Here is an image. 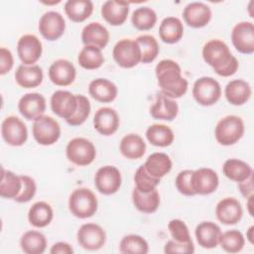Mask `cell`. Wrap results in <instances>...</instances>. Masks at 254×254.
<instances>
[{
  "label": "cell",
  "instance_id": "d4e9b609",
  "mask_svg": "<svg viewBox=\"0 0 254 254\" xmlns=\"http://www.w3.org/2000/svg\"><path fill=\"white\" fill-rule=\"evenodd\" d=\"M179 113L178 103L166 95L160 93L156 97L155 103L150 108V114L154 119L174 120Z\"/></svg>",
  "mask_w": 254,
  "mask_h": 254
},
{
  "label": "cell",
  "instance_id": "2e32d148",
  "mask_svg": "<svg viewBox=\"0 0 254 254\" xmlns=\"http://www.w3.org/2000/svg\"><path fill=\"white\" fill-rule=\"evenodd\" d=\"M18 109L24 118L36 120L46 111V98L38 92L26 93L20 98Z\"/></svg>",
  "mask_w": 254,
  "mask_h": 254
},
{
  "label": "cell",
  "instance_id": "cb8c5ba5",
  "mask_svg": "<svg viewBox=\"0 0 254 254\" xmlns=\"http://www.w3.org/2000/svg\"><path fill=\"white\" fill-rule=\"evenodd\" d=\"M221 233L220 227L211 221H203L199 223L194 230L198 245L205 249L215 248L219 243Z\"/></svg>",
  "mask_w": 254,
  "mask_h": 254
},
{
  "label": "cell",
  "instance_id": "681fc988",
  "mask_svg": "<svg viewBox=\"0 0 254 254\" xmlns=\"http://www.w3.org/2000/svg\"><path fill=\"white\" fill-rule=\"evenodd\" d=\"M165 253H181V254H191L194 252V246L191 241L189 242H178L174 239L169 240L165 247Z\"/></svg>",
  "mask_w": 254,
  "mask_h": 254
},
{
  "label": "cell",
  "instance_id": "4dcf8cb0",
  "mask_svg": "<svg viewBox=\"0 0 254 254\" xmlns=\"http://www.w3.org/2000/svg\"><path fill=\"white\" fill-rule=\"evenodd\" d=\"M132 201L139 211L153 213L160 205V194L157 190H153L149 192H142L134 188L132 191Z\"/></svg>",
  "mask_w": 254,
  "mask_h": 254
},
{
  "label": "cell",
  "instance_id": "f1b7e54d",
  "mask_svg": "<svg viewBox=\"0 0 254 254\" xmlns=\"http://www.w3.org/2000/svg\"><path fill=\"white\" fill-rule=\"evenodd\" d=\"M119 149L125 158L129 160H137L144 156L146 152V143L138 134L130 133L121 139Z\"/></svg>",
  "mask_w": 254,
  "mask_h": 254
},
{
  "label": "cell",
  "instance_id": "ee69618b",
  "mask_svg": "<svg viewBox=\"0 0 254 254\" xmlns=\"http://www.w3.org/2000/svg\"><path fill=\"white\" fill-rule=\"evenodd\" d=\"M134 181L136 185V189L142 192H149L153 190H156L157 186L160 184V179L153 177L150 175L144 165L140 166L134 176Z\"/></svg>",
  "mask_w": 254,
  "mask_h": 254
},
{
  "label": "cell",
  "instance_id": "ab89813d",
  "mask_svg": "<svg viewBox=\"0 0 254 254\" xmlns=\"http://www.w3.org/2000/svg\"><path fill=\"white\" fill-rule=\"evenodd\" d=\"M131 22L137 30L148 31L155 26L157 14L150 7H139L132 13Z\"/></svg>",
  "mask_w": 254,
  "mask_h": 254
},
{
  "label": "cell",
  "instance_id": "7dc6e473",
  "mask_svg": "<svg viewBox=\"0 0 254 254\" xmlns=\"http://www.w3.org/2000/svg\"><path fill=\"white\" fill-rule=\"evenodd\" d=\"M22 179V190L20 193L14 198L16 202L23 203L30 201L36 194L37 191V185L33 178L29 176H21Z\"/></svg>",
  "mask_w": 254,
  "mask_h": 254
},
{
  "label": "cell",
  "instance_id": "11a10c76",
  "mask_svg": "<svg viewBox=\"0 0 254 254\" xmlns=\"http://www.w3.org/2000/svg\"><path fill=\"white\" fill-rule=\"evenodd\" d=\"M253 198H254V194L250 195L247 197V208H248V212L251 216H253V211H252V205H253Z\"/></svg>",
  "mask_w": 254,
  "mask_h": 254
},
{
  "label": "cell",
  "instance_id": "6da1fadb",
  "mask_svg": "<svg viewBox=\"0 0 254 254\" xmlns=\"http://www.w3.org/2000/svg\"><path fill=\"white\" fill-rule=\"evenodd\" d=\"M155 72L162 94L172 99L186 94L189 83L182 76V68L178 63L172 60H162L156 65Z\"/></svg>",
  "mask_w": 254,
  "mask_h": 254
},
{
  "label": "cell",
  "instance_id": "7bdbcfd3",
  "mask_svg": "<svg viewBox=\"0 0 254 254\" xmlns=\"http://www.w3.org/2000/svg\"><path fill=\"white\" fill-rule=\"evenodd\" d=\"M218 244L228 253H237L243 249L245 239L240 231L232 229L221 233Z\"/></svg>",
  "mask_w": 254,
  "mask_h": 254
},
{
  "label": "cell",
  "instance_id": "7402d4cb",
  "mask_svg": "<svg viewBox=\"0 0 254 254\" xmlns=\"http://www.w3.org/2000/svg\"><path fill=\"white\" fill-rule=\"evenodd\" d=\"M129 14V3L126 1L108 0L101 7L103 19L112 26L122 25Z\"/></svg>",
  "mask_w": 254,
  "mask_h": 254
},
{
  "label": "cell",
  "instance_id": "5bb4252c",
  "mask_svg": "<svg viewBox=\"0 0 254 254\" xmlns=\"http://www.w3.org/2000/svg\"><path fill=\"white\" fill-rule=\"evenodd\" d=\"M43 47L39 38L35 35H24L17 43V53L20 61L26 65H32L42 56Z\"/></svg>",
  "mask_w": 254,
  "mask_h": 254
},
{
  "label": "cell",
  "instance_id": "ffe728a7",
  "mask_svg": "<svg viewBox=\"0 0 254 254\" xmlns=\"http://www.w3.org/2000/svg\"><path fill=\"white\" fill-rule=\"evenodd\" d=\"M183 18L190 27L202 28L209 23L211 10L202 2H191L184 8Z\"/></svg>",
  "mask_w": 254,
  "mask_h": 254
},
{
  "label": "cell",
  "instance_id": "ac0fdd59",
  "mask_svg": "<svg viewBox=\"0 0 254 254\" xmlns=\"http://www.w3.org/2000/svg\"><path fill=\"white\" fill-rule=\"evenodd\" d=\"M191 182L195 193L205 195L216 190L219 179L212 169L200 168L193 171Z\"/></svg>",
  "mask_w": 254,
  "mask_h": 254
},
{
  "label": "cell",
  "instance_id": "ba28073f",
  "mask_svg": "<svg viewBox=\"0 0 254 254\" xmlns=\"http://www.w3.org/2000/svg\"><path fill=\"white\" fill-rule=\"evenodd\" d=\"M112 56L116 64L123 68H131L141 62L140 48L135 40L122 39L113 48Z\"/></svg>",
  "mask_w": 254,
  "mask_h": 254
},
{
  "label": "cell",
  "instance_id": "836d02e7",
  "mask_svg": "<svg viewBox=\"0 0 254 254\" xmlns=\"http://www.w3.org/2000/svg\"><path fill=\"white\" fill-rule=\"evenodd\" d=\"M54 217L52 206L46 201H37L29 209V222L38 228L46 227L51 223Z\"/></svg>",
  "mask_w": 254,
  "mask_h": 254
},
{
  "label": "cell",
  "instance_id": "5b68a950",
  "mask_svg": "<svg viewBox=\"0 0 254 254\" xmlns=\"http://www.w3.org/2000/svg\"><path fill=\"white\" fill-rule=\"evenodd\" d=\"M65 154L69 162L76 166L83 167L90 165L94 161L96 150L89 140L82 137H76L68 142Z\"/></svg>",
  "mask_w": 254,
  "mask_h": 254
},
{
  "label": "cell",
  "instance_id": "c3c4849f",
  "mask_svg": "<svg viewBox=\"0 0 254 254\" xmlns=\"http://www.w3.org/2000/svg\"><path fill=\"white\" fill-rule=\"evenodd\" d=\"M168 228L174 240L178 242H189L191 241L189 228L187 224L181 219H172L169 224Z\"/></svg>",
  "mask_w": 254,
  "mask_h": 254
},
{
  "label": "cell",
  "instance_id": "e0dca14e",
  "mask_svg": "<svg viewBox=\"0 0 254 254\" xmlns=\"http://www.w3.org/2000/svg\"><path fill=\"white\" fill-rule=\"evenodd\" d=\"M217 219L226 225H233L240 221L243 215L241 203L235 197L222 198L215 206Z\"/></svg>",
  "mask_w": 254,
  "mask_h": 254
},
{
  "label": "cell",
  "instance_id": "7c38bea8",
  "mask_svg": "<svg viewBox=\"0 0 254 254\" xmlns=\"http://www.w3.org/2000/svg\"><path fill=\"white\" fill-rule=\"evenodd\" d=\"M231 41L241 54L251 55L254 52V25L252 22H240L236 24L231 32Z\"/></svg>",
  "mask_w": 254,
  "mask_h": 254
},
{
  "label": "cell",
  "instance_id": "f6af8a7d",
  "mask_svg": "<svg viewBox=\"0 0 254 254\" xmlns=\"http://www.w3.org/2000/svg\"><path fill=\"white\" fill-rule=\"evenodd\" d=\"M77 107L74 114L66 121V123L70 126H79L83 124L90 114V102L88 98L82 94H76Z\"/></svg>",
  "mask_w": 254,
  "mask_h": 254
},
{
  "label": "cell",
  "instance_id": "277c9868",
  "mask_svg": "<svg viewBox=\"0 0 254 254\" xmlns=\"http://www.w3.org/2000/svg\"><path fill=\"white\" fill-rule=\"evenodd\" d=\"M97 198L95 194L86 188L75 189L69 195L68 208L75 217L88 218L97 210Z\"/></svg>",
  "mask_w": 254,
  "mask_h": 254
},
{
  "label": "cell",
  "instance_id": "60d3db41",
  "mask_svg": "<svg viewBox=\"0 0 254 254\" xmlns=\"http://www.w3.org/2000/svg\"><path fill=\"white\" fill-rule=\"evenodd\" d=\"M140 48L141 63L149 64L156 60L159 55V44L155 37L151 35H142L135 40Z\"/></svg>",
  "mask_w": 254,
  "mask_h": 254
},
{
  "label": "cell",
  "instance_id": "83f0119b",
  "mask_svg": "<svg viewBox=\"0 0 254 254\" xmlns=\"http://www.w3.org/2000/svg\"><path fill=\"white\" fill-rule=\"evenodd\" d=\"M43 78V70L37 64H21L15 72L16 82L24 88H34L39 86L42 83Z\"/></svg>",
  "mask_w": 254,
  "mask_h": 254
},
{
  "label": "cell",
  "instance_id": "484cf974",
  "mask_svg": "<svg viewBox=\"0 0 254 254\" xmlns=\"http://www.w3.org/2000/svg\"><path fill=\"white\" fill-rule=\"evenodd\" d=\"M224 94L226 100L230 104L239 106L243 105L249 100L252 94V90L249 83L245 80L233 79L226 84Z\"/></svg>",
  "mask_w": 254,
  "mask_h": 254
},
{
  "label": "cell",
  "instance_id": "603a6c76",
  "mask_svg": "<svg viewBox=\"0 0 254 254\" xmlns=\"http://www.w3.org/2000/svg\"><path fill=\"white\" fill-rule=\"evenodd\" d=\"M81 41L85 46H93L102 50L109 42V32L100 23L91 22L82 29Z\"/></svg>",
  "mask_w": 254,
  "mask_h": 254
},
{
  "label": "cell",
  "instance_id": "bcb514c9",
  "mask_svg": "<svg viewBox=\"0 0 254 254\" xmlns=\"http://www.w3.org/2000/svg\"><path fill=\"white\" fill-rule=\"evenodd\" d=\"M192 173L193 171L191 170H184L180 172L176 178V181H175L176 188L184 195L191 196L196 194L192 188V182H191Z\"/></svg>",
  "mask_w": 254,
  "mask_h": 254
},
{
  "label": "cell",
  "instance_id": "f5cc1de1",
  "mask_svg": "<svg viewBox=\"0 0 254 254\" xmlns=\"http://www.w3.org/2000/svg\"><path fill=\"white\" fill-rule=\"evenodd\" d=\"M50 253H52V254H72L73 249L66 242H57L52 246Z\"/></svg>",
  "mask_w": 254,
  "mask_h": 254
},
{
  "label": "cell",
  "instance_id": "e575fe53",
  "mask_svg": "<svg viewBox=\"0 0 254 254\" xmlns=\"http://www.w3.org/2000/svg\"><path fill=\"white\" fill-rule=\"evenodd\" d=\"M64 12L69 20L80 23L92 14L93 4L90 0H68L64 4Z\"/></svg>",
  "mask_w": 254,
  "mask_h": 254
},
{
  "label": "cell",
  "instance_id": "b9f144b4",
  "mask_svg": "<svg viewBox=\"0 0 254 254\" xmlns=\"http://www.w3.org/2000/svg\"><path fill=\"white\" fill-rule=\"evenodd\" d=\"M119 251L124 254H146L149 251V245L142 236L129 234L121 239Z\"/></svg>",
  "mask_w": 254,
  "mask_h": 254
},
{
  "label": "cell",
  "instance_id": "44dd1931",
  "mask_svg": "<svg viewBox=\"0 0 254 254\" xmlns=\"http://www.w3.org/2000/svg\"><path fill=\"white\" fill-rule=\"evenodd\" d=\"M119 123L120 121L117 112L110 107L99 108L93 117V126L95 130L103 136L114 134L119 127Z\"/></svg>",
  "mask_w": 254,
  "mask_h": 254
},
{
  "label": "cell",
  "instance_id": "db71d44e",
  "mask_svg": "<svg viewBox=\"0 0 254 254\" xmlns=\"http://www.w3.org/2000/svg\"><path fill=\"white\" fill-rule=\"evenodd\" d=\"M246 236H247L248 241H249L251 244H253V243H254V240H253V238H254V226H253V225L250 226L249 229L247 230Z\"/></svg>",
  "mask_w": 254,
  "mask_h": 254
},
{
  "label": "cell",
  "instance_id": "f35d334b",
  "mask_svg": "<svg viewBox=\"0 0 254 254\" xmlns=\"http://www.w3.org/2000/svg\"><path fill=\"white\" fill-rule=\"evenodd\" d=\"M78 64L85 69L99 68L104 63V57L100 49L93 46H84L77 58Z\"/></svg>",
  "mask_w": 254,
  "mask_h": 254
},
{
  "label": "cell",
  "instance_id": "d590c367",
  "mask_svg": "<svg viewBox=\"0 0 254 254\" xmlns=\"http://www.w3.org/2000/svg\"><path fill=\"white\" fill-rule=\"evenodd\" d=\"M20 246L26 254H42L47 248V239L42 232L29 230L22 235Z\"/></svg>",
  "mask_w": 254,
  "mask_h": 254
},
{
  "label": "cell",
  "instance_id": "8992f818",
  "mask_svg": "<svg viewBox=\"0 0 254 254\" xmlns=\"http://www.w3.org/2000/svg\"><path fill=\"white\" fill-rule=\"evenodd\" d=\"M220 95V84L210 76L199 77L193 83L192 96L199 105L211 106L219 100Z\"/></svg>",
  "mask_w": 254,
  "mask_h": 254
},
{
  "label": "cell",
  "instance_id": "8fae6325",
  "mask_svg": "<svg viewBox=\"0 0 254 254\" xmlns=\"http://www.w3.org/2000/svg\"><path fill=\"white\" fill-rule=\"evenodd\" d=\"M105 241V231L98 224L85 223L82 224L77 231V242L86 250H98L103 247Z\"/></svg>",
  "mask_w": 254,
  "mask_h": 254
},
{
  "label": "cell",
  "instance_id": "74e56055",
  "mask_svg": "<svg viewBox=\"0 0 254 254\" xmlns=\"http://www.w3.org/2000/svg\"><path fill=\"white\" fill-rule=\"evenodd\" d=\"M147 140L157 147H168L174 141L173 130L164 124H153L146 131Z\"/></svg>",
  "mask_w": 254,
  "mask_h": 254
},
{
  "label": "cell",
  "instance_id": "7a4b0ae2",
  "mask_svg": "<svg viewBox=\"0 0 254 254\" xmlns=\"http://www.w3.org/2000/svg\"><path fill=\"white\" fill-rule=\"evenodd\" d=\"M202 58L220 76H230L238 69L237 59L232 56L228 46L220 40L208 41L202 48Z\"/></svg>",
  "mask_w": 254,
  "mask_h": 254
},
{
  "label": "cell",
  "instance_id": "816d5d0a",
  "mask_svg": "<svg viewBox=\"0 0 254 254\" xmlns=\"http://www.w3.org/2000/svg\"><path fill=\"white\" fill-rule=\"evenodd\" d=\"M238 188H239V190L241 192V194L244 196V197H248L250 195L253 194V174L246 180L238 183Z\"/></svg>",
  "mask_w": 254,
  "mask_h": 254
},
{
  "label": "cell",
  "instance_id": "1f68e13d",
  "mask_svg": "<svg viewBox=\"0 0 254 254\" xmlns=\"http://www.w3.org/2000/svg\"><path fill=\"white\" fill-rule=\"evenodd\" d=\"M172 166L173 164L170 157L167 154L161 152L151 154L144 164L146 171L158 179L166 176L171 171Z\"/></svg>",
  "mask_w": 254,
  "mask_h": 254
},
{
  "label": "cell",
  "instance_id": "9c48e42d",
  "mask_svg": "<svg viewBox=\"0 0 254 254\" xmlns=\"http://www.w3.org/2000/svg\"><path fill=\"white\" fill-rule=\"evenodd\" d=\"M121 174L114 166H104L97 170L94 184L97 190L105 195L115 193L121 187Z\"/></svg>",
  "mask_w": 254,
  "mask_h": 254
},
{
  "label": "cell",
  "instance_id": "d6986e66",
  "mask_svg": "<svg viewBox=\"0 0 254 254\" xmlns=\"http://www.w3.org/2000/svg\"><path fill=\"white\" fill-rule=\"evenodd\" d=\"M76 75L74 65L67 60L60 59L55 61L49 68V77L51 81L59 86H67L71 84Z\"/></svg>",
  "mask_w": 254,
  "mask_h": 254
},
{
  "label": "cell",
  "instance_id": "d6a6232c",
  "mask_svg": "<svg viewBox=\"0 0 254 254\" xmlns=\"http://www.w3.org/2000/svg\"><path fill=\"white\" fill-rule=\"evenodd\" d=\"M222 172L227 179L236 183H240L248 179L253 174L250 165L239 159L226 160L223 164Z\"/></svg>",
  "mask_w": 254,
  "mask_h": 254
},
{
  "label": "cell",
  "instance_id": "4316f807",
  "mask_svg": "<svg viewBox=\"0 0 254 254\" xmlns=\"http://www.w3.org/2000/svg\"><path fill=\"white\" fill-rule=\"evenodd\" d=\"M88 92L95 100L108 103L116 98L118 89L112 81L106 78H96L89 83Z\"/></svg>",
  "mask_w": 254,
  "mask_h": 254
},
{
  "label": "cell",
  "instance_id": "4fadbf2b",
  "mask_svg": "<svg viewBox=\"0 0 254 254\" xmlns=\"http://www.w3.org/2000/svg\"><path fill=\"white\" fill-rule=\"evenodd\" d=\"M65 30V21L62 14L56 11L46 12L39 21V31L48 41L60 39Z\"/></svg>",
  "mask_w": 254,
  "mask_h": 254
},
{
  "label": "cell",
  "instance_id": "3957f363",
  "mask_svg": "<svg viewBox=\"0 0 254 254\" xmlns=\"http://www.w3.org/2000/svg\"><path fill=\"white\" fill-rule=\"evenodd\" d=\"M244 134V122L236 115H227L220 119L214 130L216 141L223 146L237 143Z\"/></svg>",
  "mask_w": 254,
  "mask_h": 254
},
{
  "label": "cell",
  "instance_id": "f546056e",
  "mask_svg": "<svg viewBox=\"0 0 254 254\" xmlns=\"http://www.w3.org/2000/svg\"><path fill=\"white\" fill-rule=\"evenodd\" d=\"M161 40L167 44L178 43L184 35V26L177 17H167L163 19L159 28Z\"/></svg>",
  "mask_w": 254,
  "mask_h": 254
},
{
  "label": "cell",
  "instance_id": "8d00e7d4",
  "mask_svg": "<svg viewBox=\"0 0 254 254\" xmlns=\"http://www.w3.org/2000/svg\"><path fill=\"white\" fill-rule=\"evenodd\" d=\"M22 190L21 176L2 168L0 182V195L4 198H15Z\"/></svg>",
  "mask_w": 254,
  "mask_h": 254
},
{
  "label": "cell",
  "instance_id": "9a60e30c",
  "mask_svg": "<svg viewBox=\"0 0 254 254\" xmlns=\"http://www.w3.org/2000/svg\"><path fill=\"white\" fill-rule=\"evenodd\" d=\"M77 107L76 95L67 90H57L51 97L52 111L64 120L69 119Z\"/></svg>",
  "mask_w": 254,
  "mask_h": 254
},
{
  "label": "cell",
  "instance_id": "30bf717a",
  "mask_svg": "<svg viewBox=\"0 0 254 254\" xmlns=\"http://www.w3.org/2000/svg\"><path fill=\"white\" fill-rule=\"evenodd\" d=\"M1 134L4 141L11 146H22L28 139L25 123L16 116L6 117L1 124Z\"/></svg>",
  "mask_w": 254,
  "mask_h": 254
},
{
  "label": "cell",
  "instance_id": "52a82bcc",
  "mask_svg": "<svg viewBox=\"0 0 254 254\" xmlns=\"http://www.w3.org/2000/svg\"><path fill=\"white\" fill-rule=\"evenodd\" d=\"M32 131L35 140L43 146L55 144L61 136L59 122L48 115H42L34 120Z\"/></svg>",
  "mask_w": 254,
  "mask_h": 254
},
{
  "label": "cell",
  "instance_id": "f907efd6",
  "mask_svg": "<svg viewBox=\"0 0 254 254\" xmlns=\"http://www.w3.org/2000/svg\"><path fill=\"white\" fill-rule=\"evenodd\" d=\"M14 64V60L12 53L6 49L1 48L0 49V74L3 75L7 72H9Z\"/></svg>",
  "mask_w": 254,
  "mask_h": 254
}]
</instances>
